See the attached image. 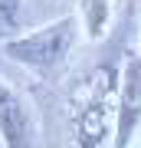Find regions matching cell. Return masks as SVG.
Here are the masks:
<instances>
[{"instance_id": "cell-4", "label": "cell", "mask_w": 141, "mask_h": 148, "mask_svg": "<svg viewBox=\"0 0 141 148\" xmlns=\"http://www.w3.org/2000/svg\"><path fill=\"white\" fill-rule=\"evenodd\" d=\"M79 16L85 23V36L99 43L112 23V0H79Z\"/></svg>"}, {"instance_id": "cell-2", "label": "cell", "mask_w": 141, "mask_h": 148, "mask_svg": "<svg viewBox=\"0 0 141 148\" xmlns=\"http://www.w3.org/2000/svg\"><path fill=\"white\" fill-rule=\"evenodd\" d=\"M141 125V56L125 49L118 79V115H115V148H125Z\"/></svg>"}, {"instance_id": "cell-5", "label": "cell", "mask_w": 141, "mask_h": 148, "mask_svg": "<svg viewBox=\"0 0 141 148\" xmlns=\"http://www.w3.org/2000/svg\"><path fill=\"white\" fill-rule=\"evenodd\" d=\"M23 20V0H0V40L13 36Z\"/></svg>"}, {"instance_id": "cell-1", "label": "cell", "mask_w": 141, "mask_h": 148, "mask_svg": "<svg viewBox=\"0 0 141 148\" xmlns=\"http://www.w3.org/2000/svg\"><path fill=\"white\" fill-rule=\"evenodd\" d=\"M72 43H76V16H59V20H52L33 33L7 36L3 56L33 69V73H40V76H49L56 69H63Z\"/></svg>"}, {"instance_id": "cell-3", "label": "cell", "mask_w": 141, "mask_h": 148, "mask_svg": "<svg viewBox=\"0 0 141 148\" xmlns=\"http://www.w3.org/2000/svg\"><path fill=\"white\" fill-rule=\"evenodd\" d=\"M0 138L10 148H23L33 142V122L26 112L23 99L16 95L10 82L0 79Z\"/></svg>"}]
</instances>
